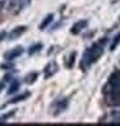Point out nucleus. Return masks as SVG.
Wrapping results in <instances>:
<instances>
[{"label": "nucleus", "mask_w": 120, "mask_h": 126, "mask_svg": "<svg viewBox=\"0 0 120 126\" xmlns=\"http://www.w3.org/2000/svg\"><path fill=\"white\" fill-rule=\"evenodd\" d=\"M106 43H107V39H102V40L94 43L93 45H90L89 48L85 49L84 54L81 57V62H80V67H81L83 70L89 68L93 63H96L101 58V55L103 54V51H105Z\"/></svg>", "instance_id": "nucleus-1"}, {"label": "nucleus", "mask_w": 120, "mask_h": 126, "mask_svg": "<svg viewBox=\"0 0 120 126\" xmlns=\"http://www.w3.org/2000/svg\"><path fill=\"white\" fill-rule=\"evenodd\" d=\"M105 93L107 95L111 104L120 106V70L114 71L107 80V84L105 86Z\"/></svg>", "instance_id": "nucleus-2"}, {"label": "nucleus", "mask_w": 120, "mask_h": 126, "mask_svg": "<svg viewBox=\"0 0 120 126\" xmlns=\"http://www.w3.org/2000/svg\"><path fill=\"white\" fill-rule=\"evenodd\" d=\"M68 107V98L67 96H60L52 102L49 107V113L52 116H58L62 112H65Z\"/></svg>", "instance_id": "nucleus-3"}, {"label": "nucleus", "mask_w": 120, "mask_h": 126, "mask_svg": "<svg viewBox=\"0 0 120 126\" xmlns=\"http://www.w3.org/2000/svg\"><path fill=\"white\" fill-rule=\"evenodd\" d=\"M23 53H25V48L21 47V45H17V47L12 48L10 50L5 51L4 53V59L8 61V62H13L14 59H17L18 57H21Z\"/></svg>", "instance_id": "nucleus-4"}, {"label": "nucleus", "mask_w": 120, "mask_h": 126, "mask_svg": "<svg viewBox=\"0 0 120 126\" xmlns=\"http://www.w3.org/2000/svg\"><path fill=\"white\" fill-rule=\"evenodd\" d=\"M60 70V67L58 64H57V62L56 61H50L47 66L44 67V70H43V73H44V80H48L50 77H53L57 72H58Z\"/></svg>", "instance_id": "nucleus-5"}, {"label": "nucleus", "mask_w": 120, "mask_h": 126, "mask_svg": "<svg viewBox=\"0 0 120 126\" xmlns=\"http://www.w3.org/2000/svg\"><path fill=\"white\" fill-rule=\"evenodd\" d=\"M27 4V0H9L8 1V10L13 14H18L23 7Z\"/></svg>", "instance_id": "nucleus-6"}, {"label": "nucleus", "mask_w": 120, "mask_h": 126, "mask_svg": "<svg viewBox=\"0 0 120 126\" xmlns=\"http://www.w3.org/2000/svg\"><path fill=\"white\" fill-rule=\"evenodd\" d=\"M26 31H27V26H25V25H22V26H16L14 28H12V30L8 32L7 39L9 40V41H13V40H17L18 37H21Z\"/></svg>", "instance_id": "nucleus-7"}, {"label": "nucleus", "mask_w": 120, "mask_h": 126, "mask_svg": "<svg viewBox=\"0 0 120 126\" xmlns=\"http://www.w3.org/2000/svg\"><path fill=\"white\" fill-rule=\"evenodd\" d=\"M87 26H88V19H80V21L75 22V23L72 25L70 32L72 35H79L80 32H83L85 28H87Z\"/></svg>", "instance_id": "nucleus-8"}, {"label": "nucleus", "mask_w": 120, "mask_h": 126, "mask_svg": "<svg viewBox=\"0 0 120 126\" xmlns=\"http://www.w3.org/2000/svg\"><path fill=\"white\" fill-rule=\"evenodd\" d=\"M102 122H105V124H120V108L111 111L105 117V120Z\"/></svg>", "instance_id": "nucleus-9"}, {"label": "nucleus", "mask_w": 120, "mask_h": 126, "mask_svg": "<svg viewBox=\"0 0 120 126\" xmlns=\"http://www.w3.org/2000/svg\"><path fill=\"white\" fill-rule=\"evenodd\" d=\"M20 88H21V80H18V79H13L12 81H10V84H9V88H8L7 94H8V95L16 94L17 91L20 90Z\"/></svg>", "instance_id": "nucleus-10"}, {"label": "nucleus", "mask_w": 120, "mask_h": 126, "mask_svg": "<svg viewBox=\"0 0 120 126\" xmlns=\"http://www.w3.org/2000/svg\"><path fill=\"white\" fill-rule=\"evenodd\" d=\"M53 19H54V16H53V13H49V14H47L45 16V18L40 22V25H39V30L40 31H44L45 28H47L50 23L53 22Z\"/></svg>", "instance_id": "nucleus-11"}, {"label": "nucleus", "mask_w": 120, "mask_h": 126, "mask_svg": "<svg viewBox=\"0 0 120 126\" xmlns=\"http://www.w3.org/2000/svg\"><path fill=\"white\" fill-rule=\"evenodd\" d=\"M28 96H31V93H30V91H25V93H22L20 95L14 96V98H12L7 103V104H16V103H18V102H23V100H26L28 98Z\"/></svg>", "instance_id": "nucleus-12"}, {"label": "nucleus", "mask_w": 120, "mask_h": 126, "mask_svg": "<svg viewBox=\"0 0 120 126\" xmlns=\"http://www.w3.org/2000/svg\"><path fill=\"white\" fill-rule=\"evenodd\" d=\"M43 48H44V45L41 43H36V44H34V45H31V47L28 48L27 53H28V55H35V54L40 53V51L43 50Z\"/></svg>", "instance_id": "nucleus-13"}, {"label": "nucleus", "mask_w": 120, "mask_h": 126, "mask_svg": "<svg viewBox=\"0 0 120 126\" xmlns=\"http://www.w3.org/2000/svg\"><path fill=\"white\" fill-rule=\"evenodd\" d=\"M38 77H39V73H38L36 71H32V72H30V73H27L23 80H25L26 84H34V82L38 80Z\"/></svg>", "instance_id": "nucleus-14"}, {"label": "nucleus", "mask_w": 120, "mask_h": 126, "mask_svg": "<svg viewBox=\"0 0 120 126\" xmlns=\"http://www.w3.org/2000/svg\"><path fill=\"white\" fill-rule=\"evenodd\" d=\"M75 57H76L75 51L70 53V55H68V58H67V63H66V67L67 68H72L74 67V63H75Z\"/></svg>", "instance_id": "nucleus-15"}, {"label": "nucleus", "mask_w": 120, "mask_h": 126, "mask_svg": "<svg viewBox=\"0 0 120 126\" xmlns=\"http://www.w3.org/2000/svg\"><path fill=\"white\" fill-rule=\"evenodd\" d=\"M119 44H120V32L112 39V41H111V44H110V50L114 51V50L116 49V47H118Z\"/></svg>", "instance_id": "nucleus-16"}, {"label": "nucleus", "mask_w": 120, "mask_h": 126, "mask_svg": "<svg viewBox=\"0 0 120 126\" xmlns=\"http://www.w3.org/2000/svg\"><path fill=\"white\" fill-rule=\"evenodd\" d=\"M5 62H7V63H4V64L0 66L1 68H5V70H10V68H13V67H14V66L12 64V63H10V62H8V61H5Z\"/></svg>", "instance_id": "nucleus-17"}, {"label": "nucleus", "mask_w": 120, "mask_h": 126, "mask_svg": "<svg viewBox=\"0 0 120 126\" xmlns=\"http://www.w3.org/2000/svg\"><path fill=\"white\" fill-rule=\"evenodd\" d=\"M7 35H8V32L5 31V30L0 31V43H1V41H3L4 39H7Z\"/></svg>", "instance_id": "nucleus-18"}, {"label": "nucleus", "mask_w": 120, "mask_h": 126, "mask_svg": "<svg viewBox=\"0 0 120 126\" xmlns=\"http://www.w3.org/2000/svg\"><path fill=\"white\" fill-rule=\"evenodd\" d=\"M5 4H7V0H0V13H1V10L4 9Z\"/></svg>", "instance_id": "nucleus-19"}, {"label": "nucleus", "mask_w": 120, "mask_h": 126, "mask_svg": "<svg viewBox=\"0 0 120 126\" xmlns=\"http://www.w3.org/2000/svg\"><path fill=\"white\" fill-rule=\"evenodd\" d=\"M4 86H5V81H4V80H3V81L0 82V91H1V90L4 89Z\"/></svg>", "instance_id": "nucleus-20"}, {"label": "nucleus", "mask_w": 120, "mask_h": 126, "mask_svg": "<svg viewBox=\"0 0 120 126\" xmlns=\"http://www.w3.org/2000/svg\"><path fill=\"white\" fill-rule=\"evenodd\" d=\"M119 22H120V17H119Z\"/></svg>", "instance_id": "nucleus-21"}]
</instances>
